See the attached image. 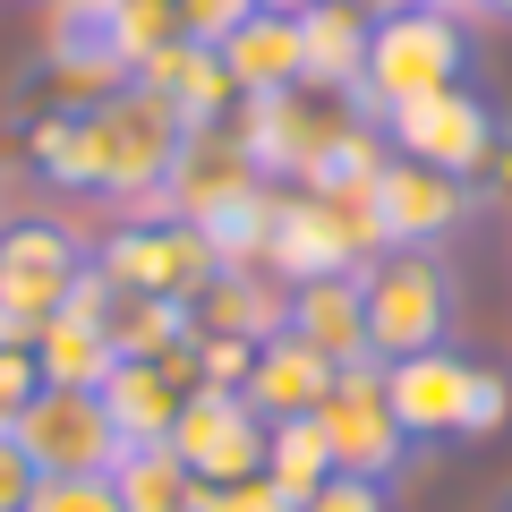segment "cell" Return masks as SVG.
I'll return each instance as SVG.
<instances>
[{
  "mask_svg": "<svg viewBox=\"0 0 512 512\" xmlns=\"http://www.w3.org/2000/svg\"><path fill=\"white\" fill-rule=\"evenodd\" d=\"M26 512H120V495H111V478H43Z\"/></svg>",
  "mask_w": 512,
  "mask_h": 512,
  "instance_id": "28",
  "label": "cell"
},
{
  "mask_svg": "<svg viewBox=\"0 0 512 512\" xmlns=\"http://www.w3.org/2000/svg\"><path fill=\"white\" fill-rule=\"evenodd\" d=\"M128 86H146V94H163V103L171 111H180V120L188 128H214L222 120V103H231V77H222V52H214V43H163V52H154V60H137V77H128Z\"/></svg>",
  "mask_w": 512,
  "mask_h": 512,
  "instance_id": "19",
  "label": "cell"
},
{
  "mask_svg": "<svg viewBox=\"0 0 512 512\" xmlns=\"http://www.w3.org/2000/svg\"><path fill=\"white\" fill-rule=\"evenodd\" d=\"M222 77L239 86V103H265V94H291L308 86V52H299V18H248L214 43Z\"/></svg>",
  "mask_w": 512,
  "mask_h": 512,
  "instance_id": "18",
  "label": "cell"
},
{
  "mask_svg": "<svg viewBox=\"0 0 512 512\" xmlns=\"http://www.w3.org/2000/svg\"><path fill=\"white\" fill-rule=\"evenodd\" d=\"M43 77L69 86V103L86 111V94L128 86V52H120V0H52L43 9Z\"/></svg>",
  "mask_w": 512,
  "mask_h": 512,
  "instance_id": "12",
  "label": "cell"
},
{
  "mask_svg": "<svg viewBox=\"0 0 512 512\" xmlns=\"http://www.w3.org/2000/svg\"><path fill=\"white\" fill-rule=\"evenodd\" d=\"M265 478H274L291 504H308V495L333 478V453H325V436H316V419H282V427H265Z\"/></svg>",
  "mask_w": 512,
  "mask_h": 512,
  "instance_id": "24",
  "label": "cell"
},
{
  "mask_svg": "<svg viewBox=\"0 0 512 512\" xmlns=\"http://www.w3.org/2000/svg\"><path fill=\"white\" fill-rule=\"evenodd\" d=\"M171 9H180V35L188 43H222L231 26L256 18V0H171Z\"/></svg>",
  "mask_w": 512,
  "mask_h": 512,
  "instance_id": "29",
  "label": "cell"
},
{
  "mask_svg": "<svg viewBox=\"0 0 512 512\" xmlns=\"http://www.w3.org/2000/svg\"><path fill=\"white\" fill-rule=\"evenodd\" d=\"M470 9L478 18H512V0H470Z\"/></svg>",
  "mask_w": 512,
  "mask_h": 512,
  "instance_id": "34",
  "label": "cell"
},
{
  "mask_svg": "<svg viewBox=\"0 0 512 512\" xmlns=\"http://www.w3.org/2000/svg\"><path fill=\"white\" fill-rule=\"evenodd\" d=\"M282 333L316 350L333 367H376L367 359V291L359 274H316V282H291L282 291Z\"/></svg>",
  "mask_w": 512,
  "mask_h": 512,
  "instance_id": "15",
  "label": "cell"
},
{
  "mask_svg": "<svg viewBox=\"0 0 512 512\" xmlns=\"http://www.w3.org/2000/svg\"><path fill=\"white\" fill-rule=\"evenodd\" d=\"M197 512H299L291 495L274 487V478H222V487H197Z\"/></svg>",
  "mask_w": 512,
  "mask_h": 512,
  "instance_id": "26",
  "label": "cell"
},
{
  "mask_svg": "<svg viewBox=\"0 0 512 512\" xmlns=\"http://www.w3.org/2000/svg\"><path fill=\"white\" fill-rule=\"evenodd\" d=\"M470 77V26L453 9H376L367 18V77H359V111H393L410 94H444Z\"/></svg>",
  "mask_w": 512,
  "mask_h": 512,
  "instance_id": "3",
  "label": "cell"
},
{
  "mask_svg": "<svg viewBox=\"0 0 512 512\" xmlns=\"http://www.w3.org/2000/svg\"><path fill=\"white\" fill-rule=\"evenodd\" d=\"M35 487H43V470L26 461V444L0 427V512H26V504H35Z\"/></svg>",
  "mask_w": 512,
  "mask_h": 512,
  "instance_id": "31",
  "label": "cell"
},
{
  "mask_svg": "<svg viewBox=\"0 0 512 512\" xmlns=\"http://www.w3.org/2000/svg\"><path fill=\"white\" fill-rule=\"evenodd\" d=\"M359 9H402V0H359Z\"/></svg>",
  "mask_w": 512,
  "mask_h": 512,
  "instance_id": "37",
  "label": "cell"
},
{
  "mask_svg": "<svg viewBox=\"0 0 512 512\" xmlns=\"http://www.w3.org/2000/svg\"><path fill=\"white\" fill-rule=\"evenodd\" d=\"M163 43H180V9L171 0H120V52H128V77L137 60H154Z\"/></svg>",
  "mask_w": 512,
  "mask_h": 512,
  "instance_id": "25",
  "label": "cell"
},
{
  "mask_svg": "<svg viewBox=\"0 0 512 512\" xmlns=\"http://www.w3.org/2000/svg\"><path fill=\"white\" fill-rule=\"evenodd\" d=\"M376 120H384V137H393V154H410V163H436V171H453V180H470L478 154H487V137H495V111L478 103V94H461V86H444V94H410V103L376 111Z\"/></svg>",
  "mask_w": 512,
  "mask_h": 512,
  "instance_id": "13",
  "label": "cell"
},
{
  "mask_svg": "<svg viewBox=\"0 0 512 512\" xmlns=\"http://www.w3.org/2000/svg\"><path fill=\"white\" fill-rule=\"evenodd\" d=\"M256 188H265V171L248 163V146H239V128L231 137H222V120L214 128H188V146L171 154V171H163V188H154V214L163 222H214V214H231L239 197H256Z\"/></svg>",
  "mask_w": 512,
  "mask_h": 512,
  "instance_id": "11",
  "label": "cell"
},
{
  "mask_svg": "<svg viewBox=\"0 0 512 512\" xmlns=\"http://www.w3.org/2000/svg\"><path fill=\"white\" fill-rule=\"evenodd\" d=\"M86 282V248L60 222H0V342H26L69 308V291Z\"/></svg>",
  "mask_w": 512,
  "mask_h": 512,
  "instance_id": "4",
  "label": "cell"
},
{
  "mask_svg": "<svg viewBox=\"0 0 512 512\" xmlns=\"http://www.w3.org/2000/svg\"><path fill=\"white\" fill-rule=\"evenodd\" d=\"M419 9H453V18H470V0H419Z\"/></svg>",
  "mask_w": 512,
  "mask_h": 512,
  "instance_id": "35",
  "label": "cell"
},
{
  "mask_svg": "<svg viewBox=\"0 0 512 512\" xmlns=\"http://www.w3.org/2000/svg\"><path fill=\"white\" fill-rule=\"evenodd\" d=\"M188 325L231 333V342H265V333H282V299H274V291H256L239 265H222V274L205 282L197 299H188Z\"/></svg>",
  "mask_w": 512,
  "mask_h": 512,
  "instance_id": "22",
  "label": "cell"
},
{
  "mask_svg": "<svg viewBox=\"0 0 512 512\" xmlns=\"http://www.w3.org/2000/svg\"><path fill=\"white\" fill-rule=\"evenodd\" d=\"M299 52H308V86L316 94L359 103V77H367V18H359V0H316L308 18H299Z\"/></svg>",
  "mask_w": 512,
  "mask_h": 512,
  "instance_id": "20",
  "label": "cell"
},
{
  "mask_svg": "<svg viewBox=\"0 0 512 512\" xmlns=\"http://www.w3.org/2000/svg\"><path fill=\"white\" fill-rule=\"evenodd\" d=\"M316 436H325L333 470H350V478H402V461H410V436L393 419V393H384V367H342L325 384Z\"/></svg>",
  "mask_w": 512,
  "mask_h": 512,
  "instance_id": "7",
  "label": "cell"
},
{
  "mask_svg": "<svg viewBox=\"0 0 512 512\" xmlns=\"http://www.w3.org/2000/svg\"><path fill=\"white\" fill-rule=\"evenodd\" d=\"M504 410H512L504 376H495V367H478V393H470V419H461V436H495V427H504Z\"/></svg>",
  "mask_w": 512,
  "mask_h": 512,
  "instance_id": "32",
  "label": "cell"
},
{
  "mask_svg": "<svg viewBox=\"0 0 512 512\" xmlns=\"http://www.w3.org/2000/svg\"><path fill=\"white\" fill-rule=\"evenodd\" d=\"M35 367H43V384H103L111 367V342H103V325H94V308H60L52 325L35 333Z\"/></svg>",
  "mask_w": 512,
  "mask_h": 512,
  "instance_id": "23",
  "label": "cell"
},
{
  "mask_svg": "<svg viewBox=\"0 0 512 512\" xmlns=\"http://www.w3.org/2000/svg\"><path fill=\"white\" fill-rule=\"evenodd\" d=\"M163 444L188 461L197 487H222V478H256L265 470V419H256L248 393H231V384H197V393L180 402V427H171Z\"/></svg>",
  "mask_w": 512,
  "mask_h": 512,
  "instance_id": "10",
  "label": "cell"
},
{
  "mask_svg": "<svg viewBox=\"0 0 512 512\" xmlns=\"http://www.w3.org/2000/svg\"><path fill=\"white\" fill-rule=\"evenodd\" d=\"M470 214H478L470 180H453V171H436V163H410V154H384L376 188H367L376 248H436V239H453Z\"/></svg>",
  "mask_w": 512,
  "mask_h": 512,
  "instance_id": "8",
  "label": "cell"
},
{
  "mask_svg": "<svg viewBox=\"0 0 512 512\" xmlns=\"http://www.w3.org/2000/svg\"><path fill=\"white\" fill-rule=\"evenodd\" d=\"M333 376H342V367L316 359L299 333H265V342H256V359H248V384H239V393H248V410H256L265 427H282V419H316V402H325V384H333Z\"/></svg>",
  "mask_w": 512,
  "mask_h": 512,
  "instance_id": "17",
  "label": "cell"
},
{
  "mask_svg": "<svg viewBox=\"0 0 512 512\" xmlns=\"http://www.w3.org/2000/svg\"><path fill=\"white\" fill-rule=\"evenodd\" d=\"M384 504H393V495H384V478H350V470H333L299 512H384Z\"/></svg>",
  "mask_w": 512,
  "mask_h": 512,
  "instance_id": "30",
  "label": "cell"
},
{
  "mask_svg": "<svg viewBox=\"0 0 512 512\" xmlns=\"http://www.w3.org/2000/svg\"><path fill=\"white\" fill-rule=\"evenodd\" d=\"M180 146H188V120L146 86H120L86 111H60V120H43L26 137L43 180L86 188V197H154Z\"/></svg>",
  "mask_w": 512,
  "mask_h": 512,
  "instance_id": "1",
  "label": "cell"
},
{
  "mask_svg": "<svg viewBox=\"0 0 512 512\" xmlns=\"http://www.w3.org/2000/svg\"><path fill=\"white\" fill-rule=\"evenodd\" d=\"M384 393H393V419H402V436H461V419H470V393H478V367L461 359V350H427V359H402L384 367Z\"/></svg>",
  "mask_w": 512,
  "mask_h": 512,
  "instance_id": "16",
  "label": "cell"
},
{
  "mask_svg": "<svg viewBox=\"0 0 512 512\" xmlns=\"http://www.w3.org/2000/svg\"><path fill=\"white\" fill-rule=\"evenodd\" d=\"M94 393H103L120 444H163L171 427H180V402L197 393V342L163 350V359H120Z\"/></svg>",
  "mask_w": 512,
  "mask_h": 512,
  "instance_id": "14",
  "label": "cell"
},
{
  "mask_svg": "<svg viewBox=\"0 0 512 512\" xmlns=\"http://www.w3.org/2000/svg\"><path fill=\"white\" fill-rule=\"evenodd\" d=\"M111 495H120V512H197V478L171 444H128L111 461Z\"/></svg>",
  "mask_w": 512,
  "mask_h": 512,
  "instance_id": "21",
  "label": "cell"
},
{
  "mask_svg": "<svg viewBox=\"0 0 512 512\" xmlns=\"http://www.w3.org/2000/svg\"><path fill=\"white\" fill-rule=\"evenodd\" d=\"M94 274L111 282V291H137V299H197L205 282L222 274V256H214V239L197 231V222H137V231H111L103 239V256H94Z\"/></svg>",
  "mask_w": 512,
  "mask_h": 512,
  "instance_id": "6",
  "label": "cell"
},
{
  "mask_svg": "<svg viewBox=\"0 0 512 512\" xmlns=\"http://www.w3.org/2000/svg\"><path fill=\"white\" fill-rule=\"evenodd\" d=\"M9 436L26 444V461H35L43 478H111V461L128 453L94 384H43L35 402L18 410Z\"/></svg>",
  "mask_w": 512,
  "mask_h": 512,
  "instance_id": "5",
  "label": "cell"
},
{
  "mask_svg": "<svg viewBox=\"0 0 512 512\" xmlns=\"http://www.w3.org/2000/svg\"><path fill=\"white\" fill-rule=\"evenodd\" d=\"M316 0H256V18H308Z\"/></svg>",
  "mask_w": 512,
  "mask_h": 512,
  "instance_id": "33",
  "label": "cell"
},
{
  "mask_svg": "<svg viewBox=\"0 0 512 512\" xmlns=\"http://www.w3.org/2000/svg\"><path fill=\"white\" fill-rule=\"evenodd\" d=\"M359 291H367V359L376 367L427 359L461 325V282L436 248H376L359 265Z\"/></svg>",
  "mask_w": 512,
  "mask_h": 512,
  "instance_id": "2",
  "label": "cell"
},
{
  "mask_svg": "<svg viewBox=\"0 0 512 512\" xmlns=\"http://www.w3.org/2000/svg\"><path fill=\"white\" fill-rule=\"evenodd\" d=\"M291 282H316V274H359L376 256V222H367V197H282V222H274V248H265Z\"/></svg>",
  "mask_w": 512,
  "mask_h": 512,
  "instance_id": "9",
  "label": "cell"
},
{
  "mask_svg": "<svg viewBox=\"0 0 512 512\" xmlns=\"http://www.w3.org/2000/svg\"><path fill=\"white\" fill-rule=\"evenodd\" d=\"M0 222H9V163H0Z\"/></svg>",
  "mask_w": 512,
  "mask_h": 512,
  "instance_id": "36",
  "label": "cell"
},
{
  "mask_svg": "<svg viewBox=\"0 0 512 512\" xmlns=\"http://www.w3.org/2000/svg\"><path fill=\"white\" fill-rule=\"evenodd\" d=\"M470 197L478 205H512V120L495 111V137H487V154H478V171H470Z\"/></svg>",
  "mask_w": 512,
  "mask_h": 512,
  "instance_id": "27",
  "label": "cell"
}]
</instances>
